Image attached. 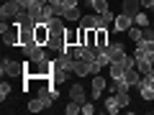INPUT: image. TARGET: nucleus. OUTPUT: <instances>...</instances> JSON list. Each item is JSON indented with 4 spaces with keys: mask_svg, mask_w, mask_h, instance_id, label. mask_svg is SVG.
Listing matches in <instances>:
<instances>
[{
    "mask_svg": "<svg viewBox=\"0 0 154 115\" xmlns=\"http://www.w3.org/2000/svg\"><path fill=\"white\" fill-rule=\"evenodd\" d=\"M113 21H116L113 10H105V13H98V28H108V26H113Z\"/></svg>",
    "mask_w": 154,
    "mask_h": 115,
    "instance_id": "ddd939ff",
    "label": "nucleus"
},
{
    "mask_svg": "<svg viewBox=\"0 0 154 115\" xmlns=\"http://www.w3.org/2000/svg\"><path fill=\"white\" fill-rule=\"evenodd\" d=\"M64 38H67V46H80V28H67Z\"/></svg>",
    "mask_w": 154,
    "mask_h": 115,
    "instance_id": "4468645a",
    "label": "nucleus"
},
{
    "mask_svg": "<svg viewBox=\"0 0 154 115\" xmlns=\"http://www.w3.org/2000/svg\"><path fill=\"white\" fill-rule=\"evenodd\" d=\"M3 44L5 46H21V26H18L16 21H13L11 28L3 33Z\"/></svg>",
    "mask_w": 154,
    "mask_h": 115,
    "instance_id": "20e7f679",
    "label": "nucleus"
},
{
    "mask_svg": "<svg viewBox=\"0 0 154 115\" xmlns=\"http://www.w3.org/2000/svg\"><path fill=\"white\" fill-rule=\"evenodd\" d=\"M90 5H93V10H95V13H105V10H110L108 0H90Z\"/></svg>",
    "mask_w": 154,
    "mask_h": 115,
    "instance_id": "b1692460",
    "label": "nucleus"
},
{
    "mask_svg": "<svg viewBox=\"0 0 154 115\" xmlns=\"http://www.w3.org/2000/svg\"><path fill=\"white\" fill-rule=\"evenodd\" d=\"M131 26H134V16H126V13L116 16V21H113V31L116 33H128Z\"/></svg>",
    "mask_w": 154,
    "mask_h": 115,
    "instance_id": "39448f33",
    "label": "nucleus"
},
{
    "mask_svg": "<svg viewBox=\"0 0 154 115\" xmlns=\"http://www.w3.org/2000/svg\"><path fill=\"white\" fill-rule=\"evenodd\" d=\"M77 3H80V0H64V5H67V8H75Z\"/></svg>",
    "mask_w": 154,
    "mask_h": 115,
    "instance_id": "7c9ffc66",
    "label": "nucleus"
},
{
    "mask_svg": "<svg viewBox=\"0 0 154 115\" xmlns=\"http://www.w3.org/2000/svg\"><path fill=\"white\" fill-rule=\"evenodd\" d=\"M154 66V59H136V69L141 72V74H149Z\"/></svg>",
    "mask_w": 154,
    "mask_h": 115,
    "instance_id": "412c9836",
    "label": "nucleus"
},
{
    "mask_svg": "<svg viewBox=\"0 0 154 115\" xmlns=\"http://www.w3.org/2000/svg\"><path fill=\"white\" fill-rule=\"evenodd\" d=\"M88 3H90V0H88Z\"/></svg>",
    "mask_w": 154,
    "mask_h": 115,
    "instance_id": "2f4dec72",
    "label": "nucleus"
},
{
    "mask_svg": "<svg viewBox=\"0 0 154 115\" xmlns=\"http://www.w3.org/2000/svg\"><path fill=\"white\" fill-rule=\"evenodd\" d=\"M64 113H67V115H77V113H82V105L75 102V100H69V102H67V108H64Z\"/></svg>",
    "mask_w": 154,
    "mask_h": 115,
    "instance_id": "a878e982",
    "label": "nucleus"
},
{
    "mask_svg": "<svg viewBox=\"0 0 154 115\" xmlns=\"http://www.w3.org/2000/svg\"><path fill=\"white\" fill-rule=\"evenodd\" d=\"M80 18H82V10H80V5L67 8V10H64V21H75V23H80Z\"/></svg>",
    "mask_w": 154,
    "mask_h": 115,
    "instance_id": "dca6fc26",
    "label": "nucleus"
},
{
    "mask_svg": "<svg viewBox=\"0 0 154 115\" xmlns=\"http://www.w3.org/2000/svg\"><path fill=\"white\" fill-rule=\"evenodd\" d=\"M21 10H23V0H3V5H0V18H3V21H13Z\"/></svg>",
    "mask_w": 154,
    "mask_h": 115,
    "instance_id": "f257e3e1",
    "label": "nucleus"
},
{
    "mask_svg": "<svg viewBox=\"0 0 154 115\" xmlns=\"http://www.w3.org/2000/svg\"><path fill=\"white\" fill-rule=\"evenodd\" d=\"M134 56H136V59H154V41H146V38L136 41Z\"/></svg>",
    "mask_w": 154,
    "mask_h": 115,
    "instance_id": "f03ea898",
    "label": "nucleus"
},
{
    "mask_svg": "<svg viewBox=\"0 0 154 115\" xmlns=\"http://www.w3.org/2000/svg\"><path fill=\"white\" fill-rule=\"evenodd\" d=\"M93 113H95V105H93V100H88L82 105V115H93Z\"/></svg>",
    "mask_w": 154,
    "mask_h": 115,
    "instance_id": "bb28decb",
    "label": "nucleus"
},
{
    "mask_svg": "<svg viewBox=\"0 0 154 115\" xmlns=\"http://www.w3.org/2000/svg\"><path fill=\"white\" fill-rule=\"evenodd\" d=\"M141 0H123V13L126 16H136V13H141Z\"/></svg>",
    "mask_w": 154,
    "mask_h": 115,
    "instance_id": "9b49d317",
    "label": "nucleus"
},
{
    "mask_svg": "<svg viewBox=\"0 0 154 115\" xmlns=\"http://www.w3.org/2000/svg\"><path fill=\"white\" fill-rule=\"evenodd\" d=\"M131 87H126V90H118L116 92V97H118V102H121V108H128L131 105V92H128Z\"/></svg>",
    "mask_w": 154,
    "mask_h": 115,
    "instance_id": "6ab92c4d",
    "label": "nucleus"
},
{
    "mask_svg": "<svg viewBox=\"0 0 154 115\" xmlns=\"http://www.w3.org/2000/svg\"><path fill=\"white\" fill-rule=\"evenodd\" d=\"M95 38H98L100 49H105V46L110 44V41H108V28H95Z\"/></svg>",
    "mask_w": 154,
    "mask_h": 115,
    "instance_id": "f3484780",
    "label": "nucleus"
},
{
    "mask_svg": "<svg viewBox=\"0 0 154 115\" xmlns=\"http://www.w3.org/2000/svg\"><path fill=\"white\" fill-rule=\"evenodd\" d=\"M103 108H105V113H108V115H116L118 110H121V102H118V97H116V95H108Z\"/></svg>",
    "mask_w": 154,
    "mask_h": 115,
    "instance_id": "f8f14e48",
    "label": "nucleus"
},
{
    "mask_svg": "<svg viewBox=\"0 0 154 115\" xmlns=\"http://www.w3.org/2000/svg\"><path fill=\"white\" fill-rule=\"evenodd\" d=\"M0 72H3V77H23V72H26V66H23V61H13V59H3V66H0Z\"/></svg>",
    "mask_w": 154,
    "mask_h": 115,
    "instance_id": "7ed1b4c3",
    "label": "nucleus"
},
{
    "mask_svg": "<svg viewBox=\"0 0 154 115\" xmlns=\"http://www.w3.org/2000/svg\"><path fill=\"white\" fill-rule=\"evenodd\" d=\"M139 95H141V100L152 102V100H154V87H152V84H139Z\"/></svg>",
    "mask_w": 154,
    "mask_h": 115,
    "instance_id": "aec40b11",
    "label": "nucleus"
},
{
    "mask_svg": "<svg viewBox=\"0 0 154 115\" xmlns=\"http://www.w3.org/2000/svg\"><path fill=\"white\" fill-rule=\"evenodd\" d=\"M141 72L136 69V66H131V69H126V74H123V79H126V84L128 87H139V84H141Z\"/></svg>",
    "mask_w": 154,
    "mask_h": 115,
    "instance_id": "6e6552de",
    "label": "nucleus"
},
{
    "mask_svg": "<svg viewBox=\"0 0 154 115\" xmlns=\"http://www.w3.org/2000/svg\"><path fill=\"white\" fill-rule=\"evenodd\" d=\"M134 26H141V28L149 26V16H146V10H141V13H136V16H134Z\"/></svg>",
    "mask_w": 154,
    "mask_h": 115,
    "instance_id": "393cba45",
    "label": "nucleus"
},
{
    "mask_svg": "<svg viewBox=\"0 0 154 115\" xmlns=\"http://www.w3.org/2000/svg\"><path fill=\"white\" fill-rule=\"evenodd\" d=\"M144 38H146V41H154V28H144Z\"/></svg>",
    "mask_w": 154,
    "mask_h": 115,
    "instance_id": "c85d7f7f",
    "label": "nucleus"
},
{
    "mask_svg": "<svg viewBox=\"0 0 154 115\" xmlns=\"http://www.w3.org/2000/svg\"><path fill=\"white\" fill-rule=\"evenodd\" d=\"M8 95H11V84H8V82H3V84H0V97H3V102H5V97H8Z\"/></svg>",
    "mask_w": 154,
    "mask_h": 115,
    "instance_id": "cd10ccee",
    "label": "nucleus"
},
{
    "mask_svg": "<svg viewBox=\"0 0 154 115\" xmlns=\"http://www.w3.org/2000/svg\"><path fill=\"white\" fill-rule=\"evenodd\" d=\"M152 13H154V10H152Z\"/></svg>",
    "mask_w": 154,
    "mask_h": 115,
    "instance_id": "473e14b6",
    "label": "nucleus"
},
{
    "mask_svg": "<svg viewBox=\"0 0 154 115\" xmlns=\"http://www.w3.org/2000/svg\"><path fill=\"white\" fill-rule=\"evenodd\" d=\"M105 87H108L105 77H100V74H93V84H90V97H93V100H98L100 95L105 92Z\"/></svg>",
    "mask_w": 154,
    "mask_h": 115,
    "instance_id": "423d86ee",
    "label": "nucleus"
},
{
    "mask_svg": "<svg viewBox=\"0 0 154 115\" xmlns=\"http://www.w3.org/2000/svg\"><path fill=\"white\" fill-rule=\"evenodd\" d=\"M128 38H131L134 44L141 41V38H144V28H141V26H131V28H128Z\"/></svg>",
    "mask_w": 154,
    "mask_h": 115,
    "instance_id": "5701e85b",
    "label": "nucleus"
},
{
    "mask_svg": "<svg viewBox=\"0 0 154 115\" xmlns=\"http://www.w3.org/2000/svg\"><path fill=\"white\" fill-rule=\"evenodd\" d=\"M69 100H75V102L85 105V102H88V90H85V87H82L80 82L69 84Z\"/></svg>",
    "mask_w": 154,
    "mask_h": 115,
    "instance_id": "0eeeda50",
    "label": "nucleus"
},
{
    "mask_svg": "<svg viewBox=\"0 0 154 115\" xmlns=\"http://www.w3.org/2000/svg\"><path fill=\"white\" fill-rule=\"evenodd\" d=\"M141 8L144 10H154V0H141Z\"/></svg>",
    "mask_w": 154,
    "mask_h": 115,
    "instance_id": "c756f323",
    "label": "nucleus"
},
{
    "mask_svg": "<svg viewBox=\"0 0 154 115\" xmlns=\"http://www.w3.org/2000/svg\"><path fill=\"white\" fill-rule=\"evenodd\" d=\"M108 72H110V79H121L126 74V64H110Z\"/></svg>",
    "mask_w": 154,
    "mask_h": 115,
    "instance_id": "a211bd4d",
    "label": "nucleus"
},
{
    "mask_svg": "<svg viewBox=\"0 0 154 115\" xmlns=\"http://www.w3.org/2000/svg\"><path fill=\"white\" fill-rule=\"evenodd\" d=\"M26 108L31 110V113H41V110H44V108H49V105H46L44 100H41V97H38V95H36V97H33V100H28V105H26Z\"/></svg>",
    "mask_w": 154,
    "mask_h": 115,
    "instance_id": "2eb2a0df",
    "label": "nucleus"
},
{
    "mask_svg": "<svg viewBox=\"0 0 154 115\" xmlns=\"http://www.w3.org/2000/svg\"><path fill=\"white\" fill-rule=\"evenodd\" d=\"M80 26L82 28H98V13L95 16H82L80 18Z\"/></svg>",
    "mask_w": 154,
    "mask_h": 115,
    "instance_id": "4be33fe9",
    "label": "nucleus"
},
{
    "mask_svg": "<svg viewBox=\"0 0 154 115\" xmlns=\"http://www.w3.org/2000/svg\"><path fill=\"white\" fill-rule=\"evenodd\" d=\"M33 36H36V41L41 46H46L49 44V26H46V23H38V26L33 28Z\"/></svg>",
    "mask_w": 154,
    "mask_h": 115,
    "instance_id": "9d476101",
    "label": "nucleus"
},
{
    "mask_svg": "<svg viewBox=\"0 0 154 115\" xmlns=\"http://www.w3.org/2000/svg\"><path fill=\"white\" fill-rule=\"evenodd\" d=\"M69 74H75V72H67V69H62V66H54V69H51V82L54 84H64L67 79H69Z\"/></svg>",
    "mask_w": 154,
    "mask_h": 115,
    "instance_id": "1a4fd4ad",
    "label": "nucleus"
}]
</instances>
